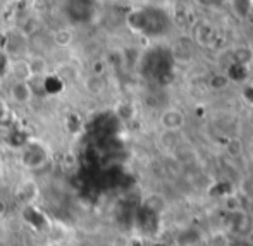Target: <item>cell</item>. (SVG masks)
Here are the masks:
<instances>
[{
    "instance_id": "cell-1",
    "label": "cell",
    "mask_w": 253,
    "mask_h": 246,
    "mask_svg": "<svg viewBox=\"0 0 253 246\" xmlns=\"http://www.w3.org/2000/svg\"><path fill=\"white\" fill-rule=\"evenodd\" d=\"M10 98L17 105H26L33 98V86L30 83H21V81H14L10 86Z\"/></svg>"
},
{
    "instance_id": "cell-2",
    "label": "cell",
    "mask_w": 253,
    "mask_h": 246,
    "mask_svg": "<svg viewBox=\"0 0 253 246\" xmlns=\"http://www.w3.org/2000/svg\"><path fill=\"white\" fill-rule=\"evenodd\" d=\"M160 124L167 133H172L184 124V116L177 109H169L160 116Z\"/></svg>"
},
{
    "instance_id": "cell-3",
    "label": "cell",
    "mask_w": 253,
    "mask_h": 246,
    "mask_svg": "<svg viewBox=\"0 0 253 246\" xmlns=\"http://www.w3.org/2000/svg\"><path fill=\"white\" fill-rule=\"evenodd\" d=\"M28 66H30V74L31 80L33 78H38V80H43L48 73V64L47 60L43 59L42 55H33L28 59Z\"/></svg>"
},
{
    "instance_id": "cell-4",
    "label": "cell",
    "mask_w": 253,
    "mask_h": 246,
    "mask_svg": "<svg viewBox=\"0 0 253 246\" xmlns=\"http://www.w3.org/2000/svg\"><path fill=\"white\" fill-rule=\"evenodd\" d=\"M83 88L88 95L91 97H98L105 91V83H103L102 76H95V74H90L83 80Z\"/></svg>"
},
{
    "instance_id": "cell-5",
    "label": "cell",
    "mask_w": 253,
    "mask_h": 246,
    "mask_svg": "<svg viewBox=\"0 0 253 246\" xmlns=\"http://www.w3.org/2000/svg\"><path fill=\"white\" fill-rule=\"evenodd\" d=\"M10 73L16 78V81H21V83H30L31 81L28 60H16V62H12L10 64Z\"/></svg>"
},
{
    "instance_id": "cell-6",
    "label": "cell",
    "mask_w": 253,
    "mask_h": 246,
    "mask_svg": "<svg viewBox=\"0 0 253 246\" xmlns=\"http://www.w3.org/2000/svg\"><path fill=\"white\" fill-rule=\"evenodd\" d=\"M52 40H53V43H55L57 47L67 48V47H71V43H73L74 35H73V31H71V30L62 28V30H57L55 33H53Z\"/></svg>"
},
{
    "instance_id": "cell-7",
    "label": "cell",
    "mask_w": 253,
    "mask_h": 246,
    "mask_svg": "<svg viewBox=\"0 0 253 246\" xmlns=\"http://www.w3.org/2000/svg\"><path fill=\"white\" fill-rule=\"evenodd\" d=\"M38 28H40V24H38L37 19H28L26 23H23V26H21V33H23L24 37H31V35L37 33Z\"/></svg>"
},
{
    "instance_id": "cell-8",
    "label": "cell",
    "mask_w": 253,
    "mask_h": 246,
    "mask_svg": "<svg viewBox=\"0 0 253 246\" xmlns=\"http://www.w3.org/2000/svg\"><path fill=\"white\" fill-rule=\"evenodd\" d=\"M112 246H129V240L126 236H116L112 241Z\"/></svg>"
},
{
    "instance_id": "cell-9",
    "label": "cell",
    "mask_w": 253,
    "mask_h": 246,
    "mask_svg": "<svg viewBox=\"0 0 253 246\" xmlns=\"http://www.w3.org/2000/svg\"><path fill=\"white\" fill-rule=\"evenodd\" d=\"M103 73V60H95L93 62V74L95 76H102Z\"/></svg>"
},
{
    "instance_id": "cell-10",
    "label": "cell",
    "mask_w": 253,
    "mask_h": 246,
    "mask_svg": "<svg viewBox=\"0 0 253 246\" xmlns=\"http://www.w3.org/2000/svg\"><path fill=\"white\" fill-rule=\"evenodd\" d=\"M7 43H9V37H7L5 33H2V31H0V50L5 48Z\"/></svg>"
},
{
    "instance_id": "cell-11",
    "label": "cell",
    "mask_w": 253,
    "mask_h": 246,
    "mask_svg": "<svg viewBox=\"0 0 253 246\" xmlns=\"http://www.w3.org/2000/svg\"><path fill=\"white\" fill-rule=\"evenodd\" d=\"M5 210H7V206H5V203L2 202V200H0V217L3 215V213H5Z\"/></svg>"
},
{
    "instance_id": "cell-12",
    "label": "cell",
    "mask_w": 253,
    "mask_h": 246,
    "mask_svg": "<svg viewBox=\"0 0 253 246\" xmlns=\"http://www.w3.org/2000/svg\"><path fill=\"white\" fill-rule=\"evenodd\" d=\"M3 110H5V102H3V100H2V98H0V117H2Z\"/></svg>"
},
{
    "instance_id": "cell-13",
    "label": "cell",
    "mask_w": 253,
    "mask_h": 246,
    "mask_svg": "<svg viewBox=\"0 0 253 246\" xmlns=\"http://www.w3.org/2000/svg\"><path fill=\"white\" fill-rule=\"evenodd\" d=\"M0 246H2V245H0Z\"/></svg>"
}]
</instances>
